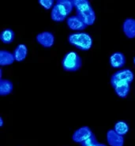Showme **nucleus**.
<instances>
[{
  "label": "nucleus",
  "instance_id": "1",
  "mask_svg": "<svg viewBox=\"0 0 135 146\" xmlns=\"http://www.w3.org/2000/svg\"><path fill=\"white\" fill-rule=\"evenodd\" d=\"M134 78V74L130 69H122L112 75L111 85L118 97L124 99L128 96Z\"/></svg>",
  "mask_w": 135,
  "mask_h": 146
},
{
  "label": "nucleus",
  "instance_id": "2",
  "mask_svg": "<svg viewBox=\"0 0 135 146\" xmlns=\"http://www.w3.org/2000/svg\"><path fill=\"white\" fill-rule=\"evenodd\" d=\"M76 15L81 18L88 26L92 25L96 21V14L88 0H73Z\"/></svg>",
  "mask_w": 135,
  "mask_h": 146
},
{
  "label": "nucleus",
  "instance_id": "3",
  "mask_svg": "<svg viewBox=\"0 0 135 146\" xmlns=\"http://www.w3.org/2000/svg\"><path fill=\"white\" fill-rule=\"evenodd\" d=\"M74 8L73 0H58L51 12V20L62 22L67 20Z\"/></svg>",
  "mask_w": 135,
  "mask_h": 146
},
{
  "label": "nucleus",
  "instance_id": "4",
  "mask_svg": "<svg viewBox=\"0 0 135 146\" xmlns=\"http://www.w3.org/2000/svg\"><path fill=\"white\" fill-rule=\"evenodd\" d=\"M68 42L81 51H88L92 46V38L86 33H71L68 36Z\"/></svg>",
  "mask_w": 135,
  "mask_h": 146
},
{
  "label": "nucleus",
  "instance_id": "5",
  "mask_svg": "<svg viewBox=\"0 0 135 146\" xmlns=\"http://www.w3.org/2000/svg\"><path fill=\"white\" fill-rule=\"evenodd\" d=\"M61 63L65 71L76 72L81 68L82 59L77 52L70 51L65 54Z\"/></svg>",
  "mask_w": 135,
  "mask_h": 146
},
{
  "label": "nucleus",
  "instance_id": "6",
  "mask_svg": "<svg viewBox=\"0 0 135 146\" xmlns=\"http://www.w3.org/2000/svg\"><path fill=\"white\" fill-rule=\"evenodd\" d=\"M92 134L93 133L88 126H81L74 132L73 136H72V140L74 142L81 144L84 142V141L89 138Z\"/></svg>",
  "mask_w": 135,
  "mask_h": 146
},
{
  "label": "nucleus",
  "instance_id": "7",
  "mask_svg": "<svg viewBox=\"0 0 135 146\" xmlns=\"http://www.w3.org/2000/svg\"><path fill=\"white\" fill-rule=\"evenodd\" d=\"M36 40L41 44L42 47L46 48H51L55 43V36L51 32H43L36 36Z\"/></svg>",
  "mask_w": 135,
  "mask_h": 146
},
{
  "label": "nucleus",
  "instance_id": "8",
  "mask_svg": "<svg viewBox=\"0 0 135 146\" xmlns=\"http://www.w3.org/2000/svg\"><path fill=\"white\" fill-rule=\"evenodd\" d=\"M67 24L70 29L74 31L84 30L88 27V25L77 15L68 17L67 19Z\"/></svg>",
  "mask_w": 135,
  "mask_h": 146
},
{
  "label": "nucleus",
  "instance_id": "9",
  "mask_svg": "<svg viewBox=\"0 0 135 146\" xmlns=\"http://www.w3.org/2000/svg\"><path fill=\"white\" fill-rule=\"evenodd\" d=\"M107 141L110 146H123L124 145V137L115 129H109L107 133Z\"/></svg>",
  "mask_w": 135,
  "mask_h": 146
},
{
  "label": "nucleus",
  "instance_id": "10",
  "mask_svg": "<svg viewBox=\"0 0 135 146\" xmlns=\"http://www.w3.org/2000/svg\"><path fill=\"white\" fill-rule=\"evenodd\" d=\"M122 31L125 36L129 39L135 38V19L126 18L122 24Z\"/></svg>",
  "mask_w": 135,
  "mask_h": 146
},
{
  "label": "nucleus",
  "instance_id": "11",
  "mask_svg": "<svg viewBox=\"0 0 135 146\" xmlns=\"http://www.w3.org/2000/svg\"><path fill=\"white\" fill-rule=\"evenodd\" d=\"M110 65L113 68H121L126 64V57L122 52L117 51L110 56Z\"/></svg>",
  "mask_w": 135,
  "mask_h": 146
},
{
  "label": "nucleus",
  "instance_id": "12",
  "mask_svg": "<svg viewBox=\"0 0 135 146\" xmlns=\"http://www.w3.org/2000/svg\"><path fill=\"white\" fill-rule=\"evenodd\" d=\"M14 56L15 61L22 62L24 61L28 54V48L26 45L24 44H20L17 45L14 51Z\"/></svg>",
  "mask_w": 135,
  "mask_h": 146
},
{
  "label": "nucleus",
  "instance_id": "13",
  "mask_svg": "<svg viewBox=\"0 0 135 146\" xmlns=\"http://www.w3.org/2000/svg\"><path fill=\"white\" fill-rule=\"evenodd\" d=\"M15 61L14 54L6 50L0 51V65L1 66H7L14 63Z\"/></svg>",
  "mask_w": 135,
  "mask_h": 146
},
{
  "label": "nucleus",
  "instance_id": "14",
  "mask_svg": "<svg viewBox=\"0 0 135 146\" xmlns=\"http://www.w3.org/2000/svg\"><path fill=\"white\" fill-rule=\"evenodd\" d=\"M14 85L13 82L7 79H1L0 80V96H6L10 95L13 92Z\"/></svg>",
  "mask_w": 135,
  "mask_h": 146
},
{
  "label": "nucleus",
  "instance_id": "15",
  "mask_svg": "<svg viewBox=\"0 0 135 146\" xmlns=\"http://www.w3.org/2000/svg\"><path fill=\"white\" fill-rule=\"evenodd\" d=\"M14 31L10 29H7L2 31V33H0V40L3 43V44H11L14 40Z\"/></svg>",
  "mask_w": 135,
  "mask_h": 146
},
{
  "label": "nucleus",
  "instance_id": "16",
  "mask_svg": "<svg viewBox=\"0 0 135 146\" xmlns=\"http://www.w3.org/2000/svg\"><path fill=\"white\" fill-rule=\"evenodd\" d=\"M114 129L116 133H118V134H120L122 136L126 135L128 133L130 127L129 125L124 121H118L115 124Z\"/></svg>",
  "mask_w": 135,
  "mask_h": 146
},
{
  "label": "nucleus",
  "instance_id": "17",
  "mask_svg": "<svg viewBox=\"0 0 135 146\" xmlns=\"http://www.w3.org/2000/svg\"><path fill=\"white\" fill-rule=\"evenodd\" d=\"M39 3L41 4V7L45 10H52L55 6L54 0H40Z\"/></svg>",
  "mask_w": 135,
  "mask_h": 146
},
{
  "label": "nucleus",
  "instance_id": "18",
  "mask_svg": "<svg viewBox=\"0 0 135 146\" xmlns=\"http://www.w3.org/2000/svg\"><path fill=\"white\" fill-rule=\"evenodd\" d=\"M98 143L97 140H96V137L94 135V133L89 138L84 141V142L81 143V146H95Z\"/></svg>",
  "mask_w": 135,
  "mask_h": 146
},
{
  "label": "nucleus",
  "instance_id": "19",
  "mask_svg": "<svg viewBox=\"0 0 135 146\" xmlns=\"http://www.w3.org/2000/svg\"><path fill=\"white\" fill-rule=\"evenodd\" d=\"M3 123H4L3 119L1 117V118H0V126H1V127H3Z\"/></svg>",
  "mask_w": 135,
  "mask_h": 146
},
{
  "label": "nucleus",
  "instance_id": "20",
  "mask_svg": "<svg viewBox=\"0 0 135 146\" xmlns=\"http://www.w3.org/2000/svg\"><path fill=\"white\" fill-rule=\"evenodd\" d=\"M95 146H107V145H104V144H102V143L98 142Z\"/></svg>",
  "mask_w": 135,
  "mask_h": 146
},
{
  "label": "nucleus",
  "instance_id": "21",
  "mask_svg": "<svg viewBox=\"0 0 135 146\" xmlns=\"http://www.w3.org/2000/svg\"><path fill=\"white\" fill-rule=\"evenodd\" d=\"M134 64L135 65V57H134Z\"/></svg>",
  "mask_w": 135,
  "mask_h": 146
}]
</instances>
